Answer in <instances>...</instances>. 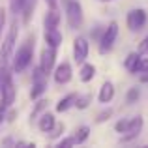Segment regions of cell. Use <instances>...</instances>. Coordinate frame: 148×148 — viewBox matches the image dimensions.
Instances as JSON below:
<instances>
[{"label":"cell","instance_id":"obj_1","mask_svg":"<svg viewBox=\"0 0 148 148\" xmlns=\"http://www.w3.org/2000/svg\"><path fill=\"white\" fill-rule=\"evenodd\" d=\"M34 43H36L34 36H28L21 43V47L15 51V54H13V71L15 73L25 71V69L30 66L32 56H34Z\"/></svg>","mask_w":148,"mask_h":148},{"label":"cell","instance_id":"obj_2","mask_svg":"<svg viewBox=\"0 0 148 148\" xmlns=\"http://www.w3.org/2000/svg\"><path fill=\"white\" fill-rule=\"evenodd\" d=\"M15 94H17V88L13 84V77H11L8 66H4V68H0V96H2V103L11 107V103L15 101Z\"/></svg>","mask_w":148,"mask_h":148},{"label":"cell","instance_id":"obj_3","mask_svg":"<svg viewBox=\"0 0 148 148\" xmlns=\"http://www.w3.org/2000/svg\"><path fill=\"white\" fill-rule=\"evenodd\" d=\"M66 21H68L69 28L77 30L83 26L84 15H83V6L79 0H68L66 2Z\"/></svg>","mask_w":148,"mask_h":148},{"label":"cell","instance_id":"obj_4","mask_svg":"<svg viewBox=\"0 0 148 148\" xmlns=\"http://www.w3.org/2000/svg\"><path fill=\"white\" fill-rule=\"evenodd\" d=\"M116 38H118V23L112 21V23H109V25H107V28L101 32V36H99V40H98L99 41V43H98L99 53L101 54H107L109 51L114 47Z\"/></svg>","mask_w":148,"mask_h":148},{"label":"cell","instance_id":"obj_5","mask_svg":"<svg viewBox=\"0 0 148 148\" xmlns=\"http://www.w3.org/2000/svg\"><path fill=\"white\" fill-rule=\"evenodd\" d=\"M17 21L11 25L10 32H8L6 40H4L2 43V49H0V68H4V66H8V62H10L11 58V53H13V47H15V40H17Z\"/></svg>","mask_w":148,"mask_h":148},{"label":"cell","instance_id":"obj_6","mask_svg":"<svg viewBox=\"0 0 148 148\" xmlns=\"http://www.w3.org/2000/svg\"><path fill=\"white\" fill-rule=\"evenodd\" d=\"M146 21H148V13L143 8H133V10H130L127 15H126V25L131 32H139V30L146 25Z\"/></svg>","mask_w":148,"mask_h":148},{"label":"cell","instance_id":"obj_7","mask_svg":"<svg viewBox=\"0 0 148 148\" xmlns=\"http://www.w3.org/2000/svg\"><path fill=\"white\" fill-rule=\"evenodd\" d=\"M45 88H47V73H43L41 68L38 66V68L34 69V75H32V90H30V98L38 99L45 92Z\"/></svg>","mask_w":148,"mask_h":148},{"label":"cell","instance_id":"obj_8","mask_svg":"<svg viewBox=\"0 0 148 148\" xmlns=\"http://www.w3.org/2000/svg\"><path fill=\"white\" fill-rule=\"evenodd\" d=\"M88 51H90V43L84 36H77L73 41V60L77 64H83L88 58Z\"/></svg>","mask_w":148,"mask_h":148},{"label":"cell","instance_id":"obj_9","mask_svg":"<svg viewBox=\"0 0 148 148\" xmlns=\"http://www.w3.org/2000/svg\"><path fill=\"white\" fill-rule=\"evenodd\" d=\"M54 62H56V49L45 45V49L41 51V56H40V68L43 73H53L54 69Z\"/></svg>","mask_w":148,"mask_h":148},{"label":"cell","instance_id":"obj_10","mask_svg":"<svg viewBox=\"0 0 148 148\" xmlns=\"http://www.w3.org/2000/svg\"><path fill=\"white\" fill-rule=\"evenodd\" d=\"M54 83L56 84H68L69 81H71L73 77V71H71V64L69 62H62V64H58L56 68H54Z\"/></svg>","mask_w":148,"mask_h":148},{"label":"cell","instance_id":"obj_11","mask_svg":"<svg viewBox=\"0 0 148 148\" xmlns=\"http://www.w3.org/2000/svg\"><path fill=\"white\" fill-rule=\"evenodd\" d=\"M143 131V116L137 114L133 116V118H130V126H127V131L122 135V141H133V139H137L139 135H141Z\"/></svg>","mask_w":148,"mask_h":148},{"label":"cell","instance_id":"obj_12","mask_svg":"<svg viewBox=\"0 0 148 148\" xmlns=\"http://www.w3.org/2000/svg\"><path fill=\"white\" fill-rule=\"evenodd\" d=\"M45 43L49 45V47H54V49H58L60 47V43H62V32L58 30V26L56 28H45Z\"/></svg>","mask_w":148,"mask_h":148},{"label":"cell","instance_id":"obj_13","mask_svg":"<svg viewBox=\"0 0 148 148\" xmlns=\"http://www.w3.org/2000/svg\"><path fill=\"white\" fill-rule=\"evenodd\" d=\"M112 98H114V84H112L111 81H105L99 88L98 99H99V103H111Z\"/></svg>","mask_w":148,"mask_h":148},{"label":"cell","instance_id":"obj_14","mask_svg":"<svg viewBox=\"0 0 148 148\" xmlns=\"http://www.w3.org/2000/svg\"><path fill=\"white\" fill-rule=\"evenodd\" d=\"M54 126H56V120H54V114H51V112H43L41 118L38 120V127L41 133H51Z\"/></svg>","mask_w":148,"mask_h":148},{"label":"cell","instance_id":"obj_15","mask_svg":"<svg viewBox=\"0 0 148 148\" xmlns=\"http://www.w3.org/2000/svg\"><path fill=\"white\" fill-rule=\"evenodd\" d=\"M94 77H96V66L88 64V62H83L81 64V71H79V79L83 83H90Z\"/></svg>","mask_w":148,"mask_h":148},{"label":"cell","instance_id":"obj_16","mask_svg":"<svg viewBox=\"0 0 148 148\" xmlns=\"http://www.w3.org/2000/svg\"><path fill=\"white\" fill-rule=\"evenodd\" d=\"M141 56H143V54H139V53H130V54L126 56V60H124V68H126L130 73L137 75V66H139Z\"/></svg>","mask_w":148,"mask_h":148},{"label":"cell","instance_id":"obj_17","mask_svg":"<svg viewBox=\"0 0 148 148\" xmlns=\"http://www.w3.org/2000/svg\"><path fill=\"white\" fill-rule=\"evenodd\" d=\"M75 99H77V94H73V92L68 94V96H64V98L56 103V112H66L71 107H75Z\"/></svg>","mask_w":148,"mask_h":148},{"label":"cell","instance_id":"obj_18","mask_svg":"<svg viewBox=\"0 0 148 148\" xmlns=\"http://www.w3.org/2000/svg\"><path fill=\"white\" fill-rule=\"evenodd\" d=\"M60 23V11L58 8H51L45 15V28H56Z\"/></svg>","mask_w":148,"mask_h":148},{"label":"cell","instance_id":"obj_19","mask_svg":"<svg viewBox=\"0 0 148 148\" xmlns=\"http://www.w3.org/2000/svg\"><path fill=\"white\" fill-rule=\"evenodd\" d=\"M34 10H36V0H23L21 6V13H23V21L28 23L34 15Z\"/></svg>","mask_w":148,"mask_h":148},{"label":"cell","instance_id":"obj_20","mask_svg":"<svg viewBox=\"0 0 148 148\" xmlns=\"http://www.w3.org/2000/svg\"><path fill=\"white\" fill-rule=\"evenodd\" d=\"M90 137V127L88 126H81L79 130L75 131V135H73V139H75V145H83L86 139Z\"/></svg>","mask_w":148,"mask_h":148},{"label":"cell","instance_id":"obj_21","mask_svg":"<svg viewBox=\"0 0 148 148\" xmlns=\"http://www.w3.org/2000/svg\"><path fill=\"white\" fill-rule=\"evenodd\" d=\"M90 101H92V96H90V94H84V96H79V94H77V99H75V107L83 111V109H86L88 105H90Z\"/></svg>","mask_w":148,"mask_h":148},{"label":"cell","instance_id":"obj_22","mask_svg":"<svg viewBox=\"0 0 148 148\" xmlns=\"http://www.w3.org/2000/svg\"><path fill=\"white\" fill-rule=\"evenodd\" d=\"M139 96H141V90H139L137 86H133V88H130L127 90V94H126V103L127 105H131V103H135V101L139 99Z\"/></svg>","mask_w":148,"mask_h":148},{"label":"cell","instance_id":"obj_23","mask_svg":"<svg viewBox=\"0 0 148 148\" xmlns=\"http://www.w3.org/2000/svg\"><path fill=\"white\" fill-rule=\"evenodd\" d=\"M127 126H130V118H122V120H118V122L114 124V131L120 133V135H124L127 131Z\"/></svg>","mask_w":148,"mask_h":148},{"label":"cell","instance_id":"obj_24","mask_svg":"<svg viewBox=\"0 0 148 148\" xmlns=\"http://www.w3.org/2000/svg\"><path fill=\"white\" fill-rule=\"evenodd\" d=\"M137 53L143 54V56H148V36H145L141 40V43H139V47H137Z\"/></svg>","mask_w":148,"mask_h":148},{"label":"cell","instance_id":"obj_25","mask_svg":"<svg viewBox=\"0 0 148 148\" xmlns=\"http://www.w3.org/2000/svg\"><path fill=\"white\" fill-rule=\"evenodd\" d=\"M111 116H112V111H111V109H105V111L98 112V116H96V122L101 124V122H105V120H109Z\"/></svg>","mask_w":148,"mask_h":148},{"label":"cell","instance_id":"obj_26","mask_svg":"<svg viewBox=\"0 0 148 148\" xmlns=\"http://www.w3.org/2000/svg\"><path fill=\"white\" fill-rule=\"evenodd\" d=\"M145 71H148V56H141L137 66V73H145Z\"/></svg>","mask_w":148,"mask_h":148},{"label":"cell","instance_id":"obj_27","mask_svg":"<svg viewBox=\"0 0 148 148\" xmlns=\"http://www.w3.org/2000/svg\"><path fill=\"white\" fill-rule=\"evenodd\" d=\"M10 6H11V11L15 15L21 13V6H23V0H10Z\"/></svg>","mask_w":148,"mask_h":148},{"label":"cell","instance_id":"obj_28","mask_svg":"<svg viewBox=\"0 0 148 148\" xmlns=\"http://www.w3.org/2000/svg\"><path fill=\"white\" fill-rule=\"evenodd\" d=\"M45 107H47V101H38V103H36V109L32 111V118H36V116L40 114V112L43 111Z\"/></svg>","mask_w":148,"mask_h":148},{"label":"cell","instance_id":"obj_29","mask_svg":"<svg viewBox=\"0 0 148 148\" xmlns=\"http://www.w3.org/2000/svg\"><path fill=\"white\" fill-rule=\"evenodd\" d=\"M4 26H6V10H4V8H0V40H2Z\"/></svg>","mask_w":148,"mask_h":148},{"label":"cell","instance_id":"obj_30","mask_svg":"<svg viewBox=\"0 0 148 148\" xmlns=\"http://www.w3.org/2000/svg\"><path fill=\"white\" fill-rule=\"evenodd\" d=\"M64 133V124H56V126L53 127V131H51V137H58V135Z\"/></svg>","mask_w":148,"mask_h":148},{"label":"cell","instance_id":"obj_31","mask_svg":"<svg viewBox=\"0 0 148 148\" xmlns=\"http://www.w3.org/2000/svg\"><path fill=\"white\" fill-rule=\"evenodd\" d=\"M75 145V139L69 137V139H62L60 143H58V148H64V146H73Z\"/></svg>","mask_w":148,"mask_h":148},{"label":"cell","instance_id":"obj_32","mask_svg":"<svg viewBox=\"0 0 148 148\" xmlns=\"http://www.w3.org/2000/svg\"><path fill=\"white\" fill-rule=\"evenodd\" d=\"M8 105L6 103H0V126H2V122H4V118H6V111H8Z\"/></svg>","mask_w":148,"mask_h":148},{"label":"cell","instance_id":"obj_33","mask_svg":"<svg viewBox=\"0 0 148 148\" xmlns=\"http://www.w3.org/2000/svg\"><path fill=\"white\" fill-rule=\"evenodd\" d=\"M139 79H141V83H148V71L139 73Z\"/></svg>","mask_w":148,"mask_h":148},{"label":"cell","instance_id":"obj_34","mask_svg":"<svg viewBox=\"0 0 148 148\" xmlns=\"http://www.w3.org/2000/svg\"><path fill=\"white\" fill-rule=\"evenodd\" d=\"M49 4V8H58V0H45Z\"/></svg>","mask_w":148,"mask_h":148},{"label":"cell","instance_id":"obj_35","mask_svg":"<svg viewBox=\"0 0 148 148\" xmlns=\"http://www.w3.org/2000/svg\"><path fill=\"white\" fill-rule=\"evenodd\" d=\"M98 2H112V0H98Z\"/></svg>","mask_w":148,"mask_h":148},{"label":"cell","instance_id":"obj_36","mask_svg":"<svg viewBox=\"0 0 148 148\" xmlns=\"http://www.w3.org/2000/svg\"><path fill=\"white\" fill-rule=\"evenodd\" d=\"M62 2H64V4H66V2H68V0H62Z\"/></svg>","mask_w":148,"mask_h":148}]
</instances>
